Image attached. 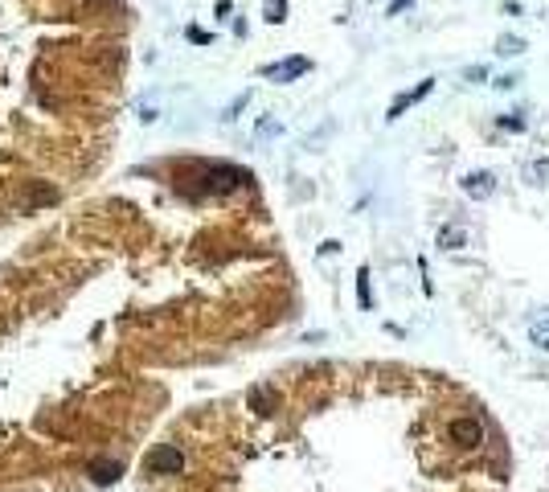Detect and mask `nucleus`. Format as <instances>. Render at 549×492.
Returning <instances> with one entry per match:
<instances>
[{
	"mask_svg": "<svg viewBox=\"0 0 549 492\" xmlns=\"http://www.w3.org/2000/svg\"><path fill=\"white\" fill-rule=\"evenodd\" d=\"M496 49H500L504 58H517V53H525V42H521V37H500Z\"/></svg>",
	"mask_w": 549,
	"mask_h": 492,
	"instance_id": "12",
	"label": "nucleus"
},
{
	"mask_svg": "<svg viewBox=\"0 0 549 492\" xmlns=\"http://www.w3.org/2000/svg\"><path fill=\"white\" fill-rule=\"evenodd\" d=\"M484 74H488V70H484V66H472V70L463 74V78H467V82H479V78H484Z\"/></svg>",
	"mask_w": 549,
	"mask_h": 492,
	"instance_id": "18",
	"label": "nucleus"
},
{
	"mask_svg": "<svg viewBox=\"0 0 549 492\" xmlns=\"http://www.w3.org/2000/svg\"><path fill=\"white\" fill-rule=\"evenodd\" d=\"M336 251H340V242H336V238H328V242L320 246V255H336Z\"/></svg>",
	"mask_w": 549,
	"mask_h": 492,
	"instance_id": "19",
	"label": "nucleus"
},
{
	"mask_svg": "<svg viewBox=\"0 0 549 492\" xmlns=\"http://www.w3.org/2000/svg\"><path fill=\"white\" fill-rule=\"evenodd\" d=\"M463 193H467L472 201H488V197L496 193V172H488V168L467 172V177H463Z\"/></svg>",
	"mask_w": 549,
	"mask_h": 492,
	"instance_id": "4",
	"label": "nucleus"
},
{
	"mask_svg": "<svg viewBox=\"0 0 549 492\" xmlns=\"http://www.w3.org/2000/svg\"><path fill=\"white\" fill-rule=\"evenodd\" d=\"M451 439L459 447H479L484 443V422L476 419V415H463V419L451 422Z\"/></svg>",
	"mask_w": 549,
	"mask_h": 492,
	"instance_id": "3",
	"label": "nucleus"
},
{
	"mask_svg": "<svg viewBox=\"0 0 549 492\" xmlns=\"http://www.w3.org/2000/svg\"><path fill=\"white\" fill-rule=\"evenodd\" d=\"M263 17L271 25H283L287 21V0H263Z\"/></svg>",
	"mask_w": 549,
	"mask_h": 492,
	"instance_id": "11",
	"label": "nucleus"
},
{
	"mask_svg": "<svg viewBox=\"0 0 549 492\" xmlns=\"http://www.w3.org/2000/svg\"><path fill=\"white\" fill-rule=\"evenodd\" d=\"M500 127H508V132H525V119L521 115H500Z\"/></svg>",
	"mask_w": 549,
	"mask_h": 492,
	"instance_id": "14",
	"label": "nucleus"
},
{
	"mask_svg": "<svg viewBox=\"0 0 549 492\" xmlns=\"http://www.w3.org/2000/svg\"><path fill=\"white\" fill-rule=\"evenodd\" d=\"M311 70V62L304 58V53H291V58H283V62H271V66H263V78L266 82H295V78H304V74Z\"/></svg>",
	"mask_w": 549,
	"mask_h": 492,
	"instance_id": "1",
	"label": "nucleus"
},
{
	"mask_svg": "<svg viewBox=\"0 0 549 492\" xmlns=\"http://www.w3.org/2000/svg\"><path fill=\"white\" fill-rule=\"evenodd\" d=\"M430 91H434V78H422V82H418L414 91H402L398 99H394V103H389L385 119H389V123H394V119H402V111H406V107H414V103H422V99H427Z\"/></svg>",
	"mask_w": 549,
	"mask_h": 492,
	"instance_id": "6",
	"label": "nucleus"
},
{
	"mask_svg": "<svg viewBox=\"0 0 549 492\" xmlns=\"http://www.w3.org/2000/svg\"><path fill=\"white\" fill-rule=\"evenodd\" d=\"M410 4H414V0H394V4H389V17H398L402 8H410Z\"/></svg>",
	"mask_w": 549,
	"mask_h": 492,
	"instance_id": "17",
	"label": "nucleus"
},
{
	"mask_svg": "<svg viewBox=\"0 0 549 492\" xmlns=\"http://www.w3.org/2000/svg\"><path fill=\"white\" fill-rule=\"evenodd\" d=\"M357 291H361V308H369V267H361V275H357Z\"/></svg>",
	"mask_w": 549,
	"mask_h": 492,
	"instance_id": "13",
	"label": "nucleus"
},
{
	"mask_svg": "<svg viewBox=\"0 0 549 492\" xmlns=\"http://www.w3.org/2000/svg\"><path fill=\"white\" fill-rule=\"evenodd\" d=\"M120 472H123V464H115V460H95V464H91V480H95V484H115Z\"/></svg>",
	"mask_w": 549,
	"mask_h": 492,
	"instance_id": "8",
	"label": "nucleus"
},
{
	"mask_svg": "<svg viewBox=\"0 0 549 492\" xmlns=\"http://www.w3.org/2000/svg\"><path fill=\"white\" fill-rule=\"evenodd\" d=\"M521 177H525L533 189H549V156H533V160L521 164Z\"/></svg>",
	"mask_w": 549,
	"mask_h": 492,
	"instance_id": "7",
	"label": "nucleus"
},
{
	"mask_svg": "<svg viewBox=\"0 0 549 492\" xmlns=\"http://www.w3.org/2000/svg\"><path fill=\"white\" fill-rule=\"evenodd\" d=\"M189 42H201V46H209V42H214V33H205V29H197V25H193V29H189Z\"/></svg>",
	"mask_w": 549,
	"mask_h": 492,
	"instance_id": "15",
	"label": "nucleus"
},
{
	"mask_svg": "<svg viewBox=\"0 0 549 492\" xmlns=\"http://www.w3.org/2000/svg\"><path fill=\"white\" fill-rule=\"evenodd\" d=\"M529 341L537 345V349H545L549 353V312H541L533 324H529Z\"/></svg>",
	"mask_w": 549,
	"mask_h": 492,
	"instance_id": "10",
	"label": "nucleus"
},
{
	"mask_svg": "<svg viewBox=\"0 0 549 492\" xmlns=\"http://www.w3.org/2000/svg\"><path fill=\"white\" fill-rule=\"evenodd\" d=\"M181 468H185V455L172 443H160L148 455V472H152V476H160V472H181Z\"/></svg>",
	"mask_w": 549,
	"mask_h": 492,
	"instance_id": "5",
	"label": "nucleus"
},
{
	"mask_svg": "<svg viewBox=\"0 0 549 492\" xmlns=\"http://www.w3.org/2000/svg\"><path fill=\"white\" fill-rule=\"evenodd\" d=\"M439 246H443V251H463V246H467V230H463V226H443V230H439Z\"/></svg>",
	"mask_w": 549,
	"mask_h": 492,
	"instance_id": "9",
	"label": "nucleus"
},
{
	"mask_svg": "<svg viewBox=\"0 0 549 492\" xmlns=\"http://www.w3.org/2000/svg\"><path fill=\"white\" fill-rule=\"evenodd\" d=\"M259 136H279V123H275V119H263V123H259Z\"/></svg>",
	"mask_w": 549,
	"mask_h": 492,
	"instance_id": "16",
	"label": "nucleus"
},
{
	"mask_svg": "<svg viewBox=\"0 0 549 492\" xmlns=\"http://www.w3.org/2000/svg\"><path fill=\"white\" fill-rule=\"evenodd\" d=\"M246 181V172L234 168V164H209L205 168V189L209 193H230V189H238Z\"/></svg>",
	"mask_w": 549,
	"mask_h": 492,
	"instance_id": "2",
	"label": "nucleus"
}]
</instances>
